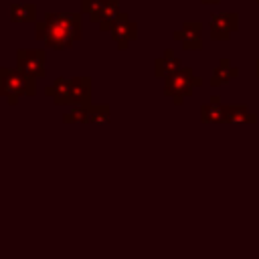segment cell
Here are the masks:
<instances>
[{
  "label": "cell",
  "mask_w": 259,
  "mask_h": 259,
  "mask_svg": "<svg viewBox=\"0 0 259 259\" xmlns=\"http://www.w3.org/2000/svg\"><path fill=\"white\" fill-rule=\"evenodd\" d=\"M210 38L227 40L233 32L239 30V14L237 12H214L210 14Z\"/></svg>",
  "instance_id": "6"
},
{
  "label": "cell",
  "mask_w": 259,
  "mask_h": 259,
  "mask_svg": "<svg viewBox=\"0 0 259 259\" xmlns=\"http://www.w3.org/2000/svg\"><path fill=\"white\" fill-rule=\"evenodd\" d=\"M200 121L202 123H225V105L221 103V97L212 95L210 101L200 107Z\"/></svg>",
  "instance_id": "11"
},
{
  "label": "cell",
  "mask_w": 259,
  "mask_h": 259,
  "mask_svg": "<svg viewBox=\"0 0 259 259\" xmlns=\"http://www.w3.org/2000/svg\"><path fill=\"white\" fill-rule=\"evenodd\" d=\"M200 28H202V24L198 20H186V22H182V26L178 30H174V38L180 40L184 51H198L202 47Z\"/></svg>",
  "instance_id": "8"
},
{
  "label": "cell",
  "mask_w": 259,
  "mask_h": 259,
  "mask_svg": "<svg viewBox=\"0 0 259 259\" xmlns=\"http://www.w3.org/2000/svg\"><path fill=\"white\" fill-rule=\"evenodd\" d=\"M109 32H111V38L117 42V49H119V51H125V49L130 47V42L136 40V36H138V26H136V22H132V20L127 18L125 12H119V16H117V20L111 24Z\"/></svg>",
  "instance_id": "7"
},
{
  "label": "cell",
  "mask_w": 259,
  "mask_h": 259,
  "mask_svg": "<svg viewBox=\"0 0 259 259\" xmlns=\"http://www.w3.org/2000/svg\"><path fill=\"white\" fill-rule=\"evenodd\" d=\"M257 113H253L245 103L225 105V123H255Z\"/></svg>",
  "instance_id": "9"
},
{
  "label": "cell",
  "mask_w": 259,
  "mask_h": 259,
  "mask_svg": "<svg viewBox=\"0 0 259 259\" xmlns=\"http://www.w3.org/2000/svg\"><path fill=\"white\" fill-rule=\"evenodd\" d=\"M255 75H257V79H259V59L255 61Z\"/></svg>",
  "instance_id": "17"
},
{
  "label": "cell",
  "mask_w": 259,
  "mask_h": 259,
  "mask_svg": "<svg viewBox=\"0 0 259 259\" xmlns=\"http://www.w3.org/2000/svg\"><path fill=\"white\" fill-rule=\"evenodd\" d=\"M47 97H51L55 103L65 105H89L91 97V81L89 77H59L45 89Z\"/></svg>",
  "instance_id": "2"
},
{
  "label": "cell",
  "mask_w": 259,
  "mask_h": 259,
  "mask_svg": "<svg viewBox=\"0 0 259 259\" xmlns=\"http://www.w3.org/2000/svg\"><path fill=\"white\" fill-rule=\"evenodd\" d=\"M109 121V107L105 103L91 105V119L89 123H107Z\"/></svg>",
  "instance_id": "16"
},
{
  "label": "cell",
  "mask_w": 259,
  "mask_h": 259,
  "mask_svg": "<svg viewBox=\"0 0 259 259\" xmlns=\"http://www.w3.org/2000/svg\"><path fill=\"white\" fill-rule=\"evenodd\" d=\"M109 4H117V0H81V12H85L95 22L99 12Z\"/></svg>",
  "instance_id": "15"
},
{
  "label": "cell",
  "mask_w": 259,
  "mask_h": 259,
  "mask_svg": "<svg viewBox=\"0 0 259 259\" xmlns=\"http://www.w3.org/2000/svg\"><path fill=\"white\" fill-rule=\"evenodd\" d=\"M0 83H2V97L12 105L22 95H34V79L24 75L20 69L2 67L0 69Z\"/></svg>",
  "instance_id": "4"
},
{
  "label": "cell",
  "mask_w": 259,
  "mask_h": 259,
  "mask_svg": "<svg viewBox=\"0 0 259 259\" xmlns=\"http://www.w3.org/2000/svg\"><path fill=\"white\" fill-rule=\"evenodd\" d=\"M36 18V6L30 2L10 4V20L12 22H32Z\"/></svg>",
  "instance_id": "13"
},
{
  "label": "cell",
  "mask_w": 259,
  "mask_h": 259,
  "mask_svg": "<svg viewBox=\"0 0 259 259\" xmlns=\"http://www.w3.org/2000/svg\"><path fill=\"white\" fill-rule=\"evenodd\" d=\"M257 4H259V0H257Z\"/></svg>",
  "instance_id": "20"
},
{
  "label": "cell",
  "mask_w": 259,
  "mask_h": 259,
  "mask_svg": "<svg viewBox=\"0 0 259 259\" xmlns=\"http://www.w3.org/2000/svg\"><path fill=\"white\" fill-rule=\"evenodd\" d=\"M202 2H204V4H219L221 0H202Z\"/></svg>",
  "instance_id": "18"
},
{
  "label": "cell",
  "mask_w": 259,
  "mask_h": 259,
  "mask_svg": "<svg viewBox=\"0 0 259 259\" xmlns=\"http://www.w3.org/2000/svg\"><path fill=\"white\" fill-rule=\"evenodd\" d=\"M180 67H182V63H180L178 57H174V51L172 49H166L164 51V57H158L156 63H154L156 77H160V79H166V77L174 75Z\"/></svg>",
  "instance_id": "10"
},
{
  "label": "cell",
  "mask_w": 259,
  "mask_h": 259,
  "mask_svg": "<svg viewBox=\"0 0 259 259\" xmlns=\"http://www.w3.org/2000/svg\"><path fill=\"white\" fill-rule=\"evenodd\" d=\"M164 95L170 97L176 105H180L186 97H190L194 93V89L198 85H202V79L194 75V71L190 67H180L174 75L164 79Z\"/></svg>",
  "instance_id": "3"
},
{
  "label": "cell",
  "mask_w": 259,
  "mask_h": 259,
  "mask_svg": "<svg viewBox=\"0 0 259 259\" xmlns=\"http://www.w3.org/2000/svg\"><path fill=\"white\" fill-rule=\"evenodd\" d=\"M239 77V67L231 65L229 59H221V63L217 65V69L212 71V77H210V85L212 87H221V85H227L231 83L233 79Z\"/></svg>",
  "instance_id": "12"
},
{
  "label": "cell",
  "mask_w": 259,
  "mask_h": 259,
  "mask_svg": "<svg viewBox=\"0 0 259 259\" xmlns=\"http://www.w3.org/2000/svg\"><path fill=\"white\" fill-rule=\"evenodd\" d=\"M0 97H2V83H0Z\"/></svg>",
  "instance_id": "19"
},
{
  "label": "cell",
  "mask_w": 259,
  "mask_h": 259,
  "mask_svg": "<svg viewBox=\"0 0 259 259\" xmlns=\"http://www.w3.org/2000/svg\"><path fill=\"white\" fill-rule=\"evenodd\" d=\"M45 49H18L16 53V63L18 69L32 77V79H40L47 75V57H45Z\"/></svg>",
  "instance_id": "5"
},
{
  "label": "cell",
  "mask_w": 259,
  "mask_h": 259,
  "mask_svg": "<svg viewBox=\"0 0 259 259\" xmlns=\"http://www.w3.org/2000/svg\"><path fill=\"white\" fill-rule=\"evenodd\" d=\"M89 119H91V103L89 105H73V109L63 115L65 123H79V121L89 123Z\"/></svg>",
  "instance_id": "14"
},
{
  "label": "cell",
  "mask_w": 259,
  "mask_h": 259,
  "mask_svg": "<svg viewBox=\"0 0 259 259\" xmlns=\"http://www.w3.org/2000/svg\"><path fill=\"white\" fill-rule=\"evenodd\" d=\"M34 34L49 49H55V51L71 49L83 36L81 14H77V12H47L45 18L36 22Z\"/></svg>",
  "instance_id": "1"
}]
</instances>
